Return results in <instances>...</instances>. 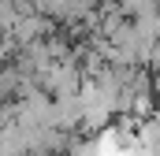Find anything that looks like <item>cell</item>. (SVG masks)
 <instances>
[{
    "mask_svg": "<svg viewBox=\"0 0 160 156\" xmlns=\"http://www.w3.org/2000/svg\"><path fill=\"white\" fill-rule=\"evenodd\" d=\"M67 156H101L97 153V138H71V145H67Z\"/></svg>",
    "mask_w": 160,
    "mask_h": 156,
    "instance_id": "1",
    "label": "cell"
},
{
    "mask_svg": "<svg viewBox=\"0 0 160 156\" xmlns=\"http://www.w3.org/2000/svg\"><path fill=\"white\" fill-rule=\"evenodd\" d=\"M153 97H157V100H160V78H157V82H153Z\"/></svg>",
    "mask_w": 160,
    "mask_h": 156,
    "instance_id": "2",
    "label": "cell"
},
{
    "mask_svg": "<svg viewBox=\"0 0 160 156\" xmlns=\"http://www.w3.org/2000/svg\"><path fill=\"white\" fill-rule=\"evenodd\" d=\"M101 4H108V0H101Z\"/></svg>",
    "mask_w": 160,
    "mask_h": 156,
    "instance_id": "3",
    "label": "cell"
}]
</instances>
